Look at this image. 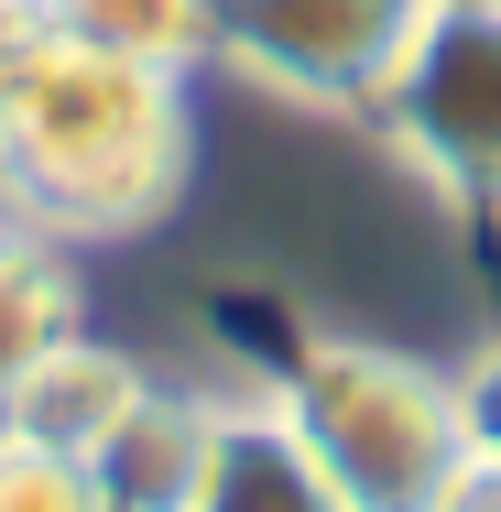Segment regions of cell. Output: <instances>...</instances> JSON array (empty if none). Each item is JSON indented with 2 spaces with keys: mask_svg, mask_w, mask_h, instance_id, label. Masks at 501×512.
<instances>
[{
  "mask_svg": "<svg viewBox=\"0 0 501 512\" xmlns=\"http://www.w3.org/2000/svg\"><path fill=\"white\" fill-rule=\"evenodd\" d=\"M88 316H99V273H88V251L0 207V425H11V393L44 371V349L77 338Z\"/></svg>",
  "mask_w": 501,
  "mask_h": 512,
  "instance_id": "cell-7",
  "label": "cell"
},
{
  "mask_svg": "<svg viewBox=\"0 0 501 512\" xmlns=\"http://www.w3.org/2000/svg\"><path fill=\"white\" fill-rule=\"evenodd\" d=\"M99 512H120V502H99Z\"/></svg>",
  "mask_w": 501,
  "mask_h": 512,
  "instance_id": "cell-13",
  "label": "cell"
},
{
  "mask_svg": "<svg viewBox=\"0 0 501 512\" xmlns=\"http://www.w3.org/2000/svg\"><path fill=\"white\" fill-rule=\"evenodd\" d=\"M360 131L436 207L501 218V0H425Z\"/></svg>",
  "mask_w": 501,
  "mask_h": 512,
  "instance_id": "cell-3",
  "label": "cell"
},
{
  "mask_svg": "<svg viewBox=\"0 0 501 512\" xmlns=\"http://www.w3.org/2000/svg\"><path fill=\"white\" fill-rule=\"evenodd\" d=\"M164 382V360L142 349V338H120V327H77V338H55L44 349V371L11 393V436H33V447H55V458H99L109 436L142 414V393Z\"/></svg>",
  "mask_w": 501,
  "mask_h": 512,
  "instance_id": "cell-5",
  "label": "cell"
},
{
  "mask_svg": "<svg viewBox=\"0 0 501 512\" xmlns=\"http://www.w3.org/2000/svg\"><path fill=\"white\" fill-rule=\"evenodd\" d=\"M425 0H218V66L229 88L295 109V120H360L382 99L393 55L414 44Z\"/></svg>",
  "mask_w": 501,
  "mask_h": 512,
  "instance_id": "cell-4",
  "label": "cell"
},
{
  "mask_svg": "<svg viewBox=\"0 0 501 512\" xmlns=\"http://www.w3.org/2000/svg\"><path fill=\"white\" fill-rule=\"evenodd\" d=\"M207 186V77L66 44L33 0H0V207L99 251L164 240Z\"/></svg>",
  "mask_w": 501,
  "mask_h": 512,
  "instance_id": "cell-1",
  "label": "cell"
},
{
  "mask_svg": "<svg viewBox=\"0 0 501 512\" xmlns=\"http://www.w3.org/2000/svg\"><path fill=\"white\" fill-rule=\"evenodd\" d=\"M0 512H99V480L77 458H55V447L0 425Z\"/></svg>",
  "mask_w": 501,
  "mask_h": 512,
  "instance_id": "cell-10",
  "label": "cell"
},
{
  "mask_svg": "<svg viewBox=\"0 0 501 512\" xmlns=\"http://www.w3.org/2000/svg\"><path fill=\"white\" fill-rule=\"evenodd\" d=\"M66 44L120 55V66H164V77H207L218 66V0H33Z\"/></svg>",
  "mask_w": 501,
  "mask_h": 512,
  "instance_id": "cell-9",
  "label": "cell"
},
{
  "mask_svg": "<svg viewBox=\"0 0 501 512\" xmlns=\"http://www.w3.org/2000/svg\"><path fill=\"white\" fill-rule=\"evenodd\" d=\"M458 414H469L480 469H501V338H480V349L458 360Z\"/></svg>",
  "mask_w": 501,
  "mask_h": 512,
  "instance_id": "cell-11",
  "label": "cell"
},
{
  "mask_svg": "<svg viewBox=\"0 0 501 512\" xmlns=\"http://www.w3.org/2000/svg\"><path fill=\"white\" fill-rule=\"evenodd\" d=\"M273 414L349 512H447L480 469L458 360H425L382 327H295L273 360Z\"/></svg>",
  "mask_w": 501,
  "mask_h": 512,
  "instance_id": "cell-2",
  "label": "cell"
},
{
  "mask_svg": "<svg viewBox=\"0 0 501 512\" xmlns=\"http://www.w3.org/2000/svg\"><path fill=\"white\" fill-rule=\"evenodd\" d=\"M197 512H349V502L316 480V458L295 447V425L273 414V393H229Z\"/></svg>",
  "mask_w": 501,
  "mask_h": 512,
  "instance_id": "cell-8",
  "label": "cell"
},
{
  "mask_svg": "<svg viewBox=\"0 0 501 512\" xmlns=\"http://www.w3.org/2000/svg\"><path fill=\"white\" fill-rule=\"evenodd\" d=\"M447 512H501V469H469V491H458Z\"/></svg>",
  "mask_w": 501,
  "mask_h": 512,
  "instance_id": "cell-12",
  "label": "cell"
},
{
  "mask_svg": "<svg viewBox=\"0 0 501 512\" xmlns=\"http://www.w3.org/2000/svg\"><path fill=\"white\" fill-rule=\"evenodd\" d=\"M218 414H229V393L164 360V382L142 393V414H131L99 458H88L99 502H120V512H197L207 458H218Z\"/></svg>",
  "mask_w": 501,
  "mask_h": 512,
  "instance_id": "cell-6",
  "label": "cell"
}]
</instances>
